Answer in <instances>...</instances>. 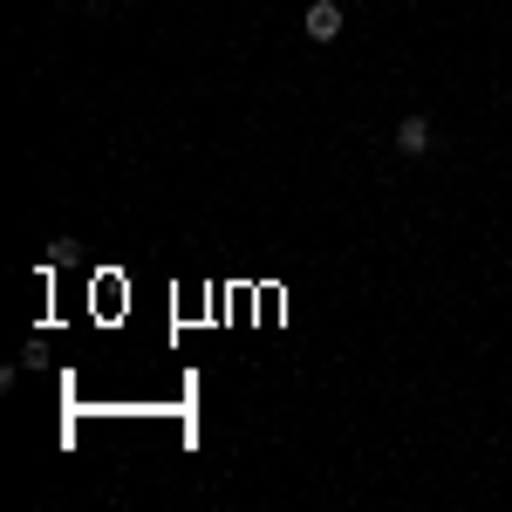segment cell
Listing matches in <instances>:
<instances>
[{
  "instance_id": "obj_1",
  "label": "cell",
  "mask_w": 512,
  "mask_h": 512,
  "mask_svg": "<svg viewBox=\"0 0 512 512\" xmlns=\"http://www.w3.org/2000/svg\"><path fill=\"white\" fill-rule=\"evenodd\" d=\"M301 28H308V41H335L349 28V14H342V0H315V7L301 14Z\"/></svg>"
},
{
  "instance_id": "obj_2",
  "label": "cell",
  "mask_w": 512,
  "mask_h": 512,
  "mask_svg": "<svg viewBox=\"0 0 512 512\" xmlns=\"http://www.w3.org/2000/svg\"><path fill=\"white\" fill-rule=\"evenodd\" d=\"M390 144H396V151H403V158H424V151H431V144H437L431 117H403V123H396V130H390Z\"/></svg>"
}]
</instances>
